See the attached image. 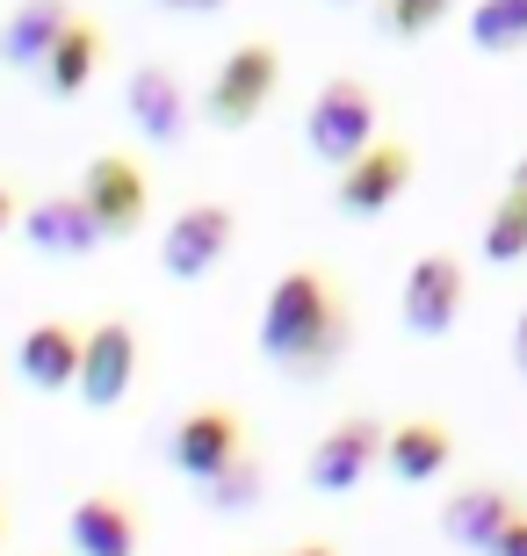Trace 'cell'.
Here are the masks:
<instances>
[{"label":"cell","mask_w":527,"mask_h":556,"mask_svg":"<svg viewBox=\"0 0 527 556\" xmlns=\"http://www.w3.org/2000/svg\"><path fill=\"white\" fill-rule=\"evenodd\" d=\"M196 498H203L210 514H253L267 498V470H261V448H246L231 470H217L210 484H196Z\"/></svg>","instance_id":"obj_20"},{"label":"cell","mask_w":527,"mask_h":556,"mask_svg":"<svg viewBox=\"0 0 527 556\" xmlns=\"http://www.w3.org/2000/svg\"><path fill=\"white\" fill-rule=\"evenodd\" d=\"M485 261L491 268H513V261H527V203L520 195H499L485 217Z\"/></svg>","instance_id":"obj_21"},{"label":"cell","mask_w":527,"mask_h":556,"mask_svg":"<svg viewBox=\"0 0 527 556\" xmlns=\"http://www.w3.org/2000/svg\"><path fill=\"white\" fill-rule=\"evenodd\" d=\"M231 247H239V210L217 203V195L181 203L160 231V275L166 282H203V275H217L231 261Z\"/></svg>","instance_id":"obj_4"},{"label":"cell","mask_w":527,"mask_h":556,"mask_svg":"<svg viewBox=\"0 0 527 556\" xmlns=\"http://www.w3.org/2000/svg\"><path fill=\"white\" fill-rule=\"evenodd\" d=\"M253 448V427H246L239 405H224V397H203V405H188L166 433V463L188 477V484H210L217 470H231L239 455Z\"/></svg>","instance_id":"obj_5"},{"label":"cell","mask_w":527,"mask_h":556,"mask_svg":"<svg viewBox=\"0 0 527 556\" xmlns=\"http://www.w3.org/2000/svg\"><path fill=\"white\" fill-rule=\"evenodd\" d=\"M0 549H8V498H0Z\"/></svg>","instance_id":"obj_29"},{"label":"cell","mask_w":527,"mask_h":556,"mask_svg":"<svg viewBox=\"0 0 527 556\" xmlns=\"http://www.w3.org/2000/svg\"><path fill=\"white\" fill-rule=\"evenodd\" d=\"M22 203H29V195H22V181H15V174H0V239H15Z\"/></svg>","instance_id":"obj_23"},{"label":"cell","mask_w":527,"mask_h":556,"mask_svg":"<svg viewBox=\"0 0 527 556\" xmlns=\"http://www.w3.org/2000/svg\"><path fill=\"white\" fill-rule=\"evenodd\" d=\"M520 514V492L513 484H463V492H448L441 498V535L455 542L463 556H485L491 542H499V528Z\"/></svg>","instance_id":"obj_15"},{"label":"cell","mask_w":527,"mask_h":556,"mask_svg":"<svg viewBox=\"0 0 527 556\" xmlns=\"http://www.w3.org/2000/svg\"><path fill=\"white\" fill-rule=\"evenodd\" d=\"M73 188H80L87 217L102 225V239H138V231L152 225V174H145V160H130V152H95Z\"/></svg>","instance_id":"obj_7"},{"label":"cell","mask_w":527,"mask_h":556,"mask_svg":"<svg viewBox=\"0 0 527 556\" xmlns=\"http://www.w3.org/2000/svg\"><path fill=\"white\" fill-rule=\"evenodd\" d=\"M275 87H283V51L267 37H246L217 59L210 87L196 94V116L217 130H253L267 116V102H275Z\"/></svg>","instance_id":"obj_3"},{"label":"cell","mask_w":527,"mask_h":556,"mask_svg":"<svg viewBox=\"0 0 527 556\" xmlns=\"http://www.w3.org/2000/svg\"><path fill=\"white\" fill-rule=\"evenodd\" d=\"M469 51H485V59L527 51V0H477L469 8Z\"/></svg>","instance_id":"obj_19"},{"label":"cell","mask_w":527,"mask_h":556,"mask_svg":"<svg viewBox=\"0 0 527 556\" xmlns=\"http://www.w3.org/2000/svg\"><path fill=\"white\" fill-rule=\"evenodd\" d=\"M73 15H80L73 0H15V15L0 22V65L37 80V65L51 59V43L65 37V22H73Z\"/></svg>","instance_id":"obj_18"},{"label":"cell","mask_w":527,"mask_h":556,"mask_svg":"<svg viewBox=\"0 0 527 556\" xmlns=\"http://www.w3.org/2000/svg\"><path fill=\"white\" fill-rule=\"evenodd\" d=\"M376 138H384V94H376L362 73H332L304 109V152L340 174V166L362 160Z\"/></svg>","instance_id":"obj_2"},{"label":"cell","mask_w":527,"mask_h":556,"mask_svg":"<svg viewBox=\"0 0 527 556\" xmlns=\"http://www.w3.org/2000/svg\"><path fill=\"white\" fill-rule=\"evenodd\" d=\"M513 362H520V376H527V311L513 318Z\"/></svg>","instance_id":"obj_26"},{"label":"cell","mask_w":527,"mask_h":556,"mask_svg":"<svg viewBox=\"0 0 527 556\" xmlns=\"http://www.w3.org/2000/svg\"><path fill=\"white\" fill-rule=\"evenodd\" d=\"M332 8H354V0H332Z\"/></svg>","instance_id":"obj_30"},{"label":"cell","mask_w":527,"mask_h":556,"mask_svg":"<svg viewBox=\"0 0 527 556\" xmlns=\"http://www.w3.org/2000/svg\"><path fill=\"white\" fill-rule=\"evenodd\" d=\"M485 556H527V506H520V514L506 520V528H499V542H491Z\"/></svg>","instance_id":"obj_24"},{"label":"cell","mask_w":527,"mask_h":556,"mask_svg":"<svg viewBox=\"0 0 527 556\" xmlns=\"http://www.w3.org/2000/svg\"><path fill=\"white\" fill-rule=\"evenodd\" d=\"M160 15H181V22H203V15H224L231 0H152Z\"/></svg>","instance_id":"obj_25"},{"label":"cell","mask_w":527,"mask_h":556,"mask_svg":"<svg viewBox=\"0 0 527 556\" xmlns=\"http://www.w3.org/2000/svg\"><path fill=\"white\" fill-rule=\"evenodd\" d=\"M448 463H455V433H448V419H398V427L384 433V470L390 484H434V477H448Z\"/></svg>","instance_id":"obj_16"},{"label":"cell","mask_w":527,"mask_h":556,"mask_svg":"<svg viewBox=\"0 0 527 556\" xmlns=\"http://www.w3.org/2000/svg\"><path fill=\"white\" fill-rule=\"evenodd\" d=\"M15 231H22V247L37 253V261H95V253L109 247L102 225L87 217L80 188H43V195H29Z\"/></svg>","instance_id":"obj_11"},{"label":"cell","mask_w":527,"mask_h":556,"mask_svg":"<svg viewBox=\"0 0 527 556\" xmlns=\"http://www.w3.org/2000/svg\"><path fill=\"white\" fill-rule=\"evenodd\" d=\"M463 304H469V268L455 261V253H419V261L405 268L398 318H405L412 340H441V332H455Z\"/></svg>","instance_id":"obj_9"},{"label":"cell","mask_w":527,"mask_h":556,"mask_svg":"<svg viewBox=\"0 0 527 556\" xmlns=\"http://www.w3.org/2000/svg\"><path fill=\"white\" fill-rule=\"evenodd\" d=\"M80 340H87V326H73V318H37L15 340V376L37 397H65L80 383Z\"/></svg>","instance_id":"obj_14"},{"label":"cell","mask_w":527,"mask_h":556,"mask_svg":"<svg viewBox=\"0 0 527 556\" xmlns=\"http://www.w3.org/2000/svg\"><path fill=\"white\" fill-rule=\"evenodd\" d=\"M138 362H145V340L130 318H95L80 340V405H95V413H116L123 397L138 391Z\"/></svg>","instance_id":"obj_8"},{"label":"cell","mask_w":527,"mask_h":556,"mask_svg":"<svg viewBox=\"0 0 527 556\" xmlns=\"http://www.w3.org/2000/svg\"><path fill=\"white\" fill-rule=\"evenodd\" d=\"M448 15H455V0H384V37L419 43V37H434Z\"/></svg>","instance_id":"obj_22"},{"label":"cell","mask_w":527,"mask_h":556,"mask_svg":"<svg viewBox=\"0 0 527 556\" xmlns=\"http://www.w3.org/2000/svg\"><path fill=\"white\" fill-rule=\"evenodd\" d=\"M412 166H419L412 144L376 138L362 160H347L340 174H332V203H340V217H384V210L412 188Z\"/></svg>","instance_id":"obj_12"},{"label":"cell","mask_w":527,"mask_h":556,"mask_svg":"<svg viewBox=\"0 0 527 556\" xmlns=\"http://www.w3.org/2000/svg\"><path fill=\"white\" fill-rule=\"evenodd\" d=\"M384 419L376 413H347V419H332V427L311 441V455H304V484L318 498H347V492H362L368 484V470H384Z\"/></svg>","instance_id":"obj_6"},{"label":"cell","mask_w":527,"mask_h":556,"mask_svg":"<svg viewBox=\"0 0 527 556\" xmlns=\"http://www.w3.org/2000/svg\"><path fill=\"white\" fill-rule=\"evenodd\" d=\"M65 549L73 556H138L145 549V514L130 492H80L65 506Z\"/></svg>","instance_id":"obj_13"},{"label":"cell","mask_w":527,"mask_h":556,"mask_svg":"<svg viewBox=\"0 0 527 556\" xmlns=\"http://www.w3.org/2000/svg\"><path fill=\"white\" fill-rule=\"evenodd\" d=\"M253 340H261V362H275L289 383H325L354 348V311H347L340 282L304 261V268L275 275Z\"/></svg>","instance_id":"obj_1"},{"label":"cell","mask_w":527,"mask_h":556,"mask_svg":"<svg viewBox=\"0 0 527 556\" xmlns=\"http://www.w3.org/2000/svg\"><path fill=\"white\" fill-rule=\"evenodd\" d=\"M102 59H109L102 22L73 15V22H65V37L51 43V59L37 65V94H51V102H80L87 87H95V73H102Z\"/></svg>","instance_id":"obj_17"},{"label":"cell","mask_w":527,"mask_h":556,"mask_svg":"<svg viewBox=\"0 0 527 556\" xmlns=\"http://www.w3.org/2000/svg\"><path fill=\"white\" fill-rule=\"evenodd\" d=\"M506 195H520V203H527V152L513 160V174H506Z\"/></svg>","instance_id":"obj_27"},{"label":"cell","mask_w":527,"mask_h":556,"mask_svg":"<svg viewBox=\"0 0 527 556\" xmlns=\"http://www.w3.org/2000/svg\"><path fill=\"white\" fill-rule=\"evenodd\" d=\"M123 116H130V130H138L145 144L174 152V144H188L196 94L181 87V73H174V65L145 59V65H130V80H123Z\"/></svg>","instance_id":"obj_10"},{"label":"cell","mask_w":527,"mask_h":556,"mask_svg":"<svg viewBox=\"0 0 527 556\" xmlns=\"http://www.w3.org/2000/svg\"><path fill=\"white\" fill-rule=\"evenodd\" d=\"M283 556H340L332 542H297V549H283Z\"/></svg>","instance_id":"obj_28"}]
</instances>
